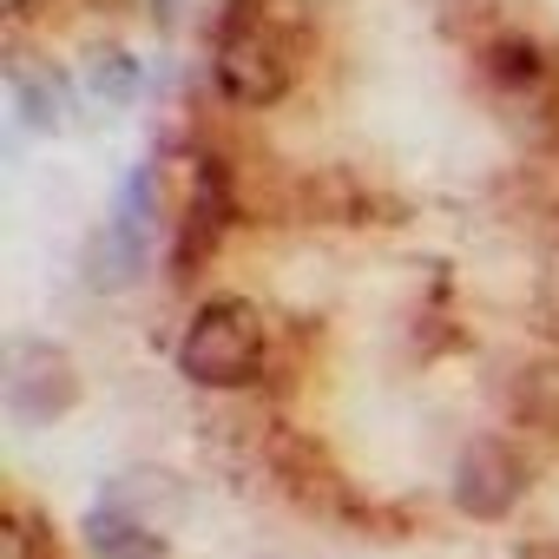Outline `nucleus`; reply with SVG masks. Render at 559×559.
I'll use <instances>...</instances> for the list:
<instances>
[{
    "instance_id": "nucleus-1",
    "label": "nucleus",
    "mask_w": 559,
    "mask_h": 559,
    "mask_svg": "<svg viewBox=\"0 0 559 559\" xmlns=\"http://www.w3.org/2000/svg\"><path fill=\"white\" fill-rule=\"evenodd\" d=\"M211 80H217L224 106H243V112L276 106L297 80L290 27L276 21L263 0H230L217 14V34H211Z\"/></svg>"
},
{
    "instance_id": "nucleus-2",
    "label": "nucleus",
    "mask_w": 559,
    "mask_h": 559,
    "mask_svg": "<svg viewBox=\"0 0 559 559\" xmlns=\"http://www.w3.org/2000/svg\"><path fill=\"white\" fill-rule=\"evenodd\" d=\"M178 369H185V382L217 389V395H237V389L263 382V369H270V323H263V310L243 304V297L198 304L185 336H178Z\"/></svg>"
},
{
    "instance_id": "nucleus-3",
    "label": "nucleus",
    "mask_w": 559,
    "mask_h": 559,
    "mask_svg": "<svg viewBox=\"0 0 559 559\" xmlns=\"http://www.w3.org/2000/svg\"><path fill=\"white\" fill-rule=\"evenodd\" d=\"M73 402H80V369H73V356H67L60 343L21 336V343L8 349V415H14L21 428H47V421H60Z\"/></svg>"
},
{
    "instance_id": "nucleus-4",
    "label": "nucleus",
    "mask_w": 559,
    "mask_h": 559,
    "mask_svg": "<svg viewBox=\"0 0 559 559\" xmlns=\"http://www.w3.org/2000/svg\"><path fill=\"white\" fill-rule=\"evenodd\" d=\"M448 487H454V507H461V513L500 520V513H513V500L526 493V461H520L507 441H467Z\"/></svg>"
},
{
    "instance_id": "nucleus-5",
    "label": "nucleus",
    "mask_w": 559,
    "mask_h": 559,
    "mask_svg": "<svg viewBox=\"0 0 559 559\" xmlns=\"http://www.w3.org/2000/svg\"><path fill=\"white\" fill-rule=\"evenodd\" d=\"M224 224H230V171H224L217 158H204V165H198V185H191V204H185V217H178V276H185L198 257L217 250Z\"/></svg>"
},
{
    "instance_id": "nucleus-6",
    "label": "nucleus",
    "mask_w": 559,
    "mask_h": 559,
    "mask_svg": "<svg viewBox=\"0 0 559 559\" xmlns=\"http://www.w3.org/2000/svg\"><path fill=\"white\" fill-rule=\"evenodd\" d=\"M487 80H493V99L500 106H546L552 99V67H546V53L526 40V34H507V40H493L487 47Z\"/></svg>"
},
{
    "instance_id": "nucleus-7",
    "label": "nucleus",
    "mask_w": 559,
    "mask_h": 559,
    "mask_svg": "<svg viewBox=\"0 0 559 559\" xmlns=\"http://www.w3.org/2000/svg\"><path fill=\"white\" fill-rule=\"evenodd\" d=\"M86 552L93 559H171V539L152 526V520H139V513H119V507H93L86 513Z\"/></svg>"
},
{
    "instance_id": "nucleus-8",
    "label": "nucleus",
    "mask_w": 559,
    "mask_h": 559,
    "mask_svg": "<svg viewBox=\"0 0 559 559\" xmlns=\"http://www.w3.org/2000/svg\"><path fill=\"white\" fill-rule=\"evenodd\" d=\"M152 204H158V191H152V165H132L126 185H119V211H112V237H119V250H126L132 263L145 257V243H152V230H158Z\"/></svg>"
},
{
    "instance_id": "nucleus-9",
    "label": "nucleus",
    "mask_w": 559,
    "mask_h": 559,
    "mask_svg": "<svg viewBox=\"0 0 559 559\" xmlns=\"http://www.w3.org/2000/svg\"><path fill=\"white\" fill-rule=\"evenodd\" d=\"M139 80H145V67H139L126 47H112V53H99V60L86 67V86H93V99H106V106H132V99H139Z\"/></svg>"
},
{
    "instance_id": "nucleus-10",
    "label": "nucleus",
    "mask_w": 559,
    "mask_h": 559,
    "mask_svg": "<svg viewBox=\"0 0 559 559\" xmlns=\"http://www.w3.org/2000/svg\"><path fill=\"white\" fill-rule=\"evenodd\" d=\"M27 8H34V0H8V14H14V21H21V14H27Z\"/></svg>"
}]
</instances>
